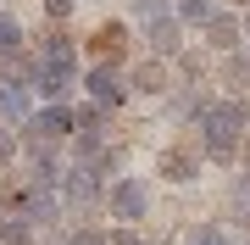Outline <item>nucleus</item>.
I'll return each mask as SVG.
<instances>
[{
    "instance_id": "obj_6",
    "label": "nucleus",
    "mask_w": 250,
    "mask_h": 245,
    "mask_svg": "<svg viewBox=\"0 0 250 245\" xmlns=\"http://www.w3.org/2000/svg\"><path fill=\"white\" fill-rule=\"evenodd\" d=\"M17 206H22L28 223H50V218H56V195L45 190V184H28V190L17 195Z\"/></svg>"
},
{
    "instance_id": "obj_4",
    "label": "nucleus",
    "mask_w": 250,
    "mask_h": 245,
    "mask_svg": "<svg viewBox=\"0 0 250 245\" xmlns=\"http://www.w3.org/2000/svg\"><path fill=\"white\" fill-rule=\"evenodd\" d=\"M106 200H111V218H123V223H134V218L150 212V190H145V178H117Z\"/></svg>"
},
{
    "instance_id": "obj_12",
    "label": "nucleus",
    "mask_w": 250,
    "mask_h": 245,
    "mask_svg": "<svg viewBox=\"0 0 250 245\" xmlns=\"http://www.w3.org/2000/svg\"><path fill=\"white\" fill-rule=\"evenodd\" d=\"M17 50H22V22L0 17V56H17Z\"/></svg>"
},
{
    "instance_id": "obj_19",
    "label": "nucleus",
    "mask_w": 250,
    "mask_h": 245,
    "mask_svg": "<svg viewBox=\"0 0 250 245\" xmlns=\"http://www.w3.org/2000/svg\"><path fill=\"white\" fill-rule=\"evenodd\" d=\"M111 245H145L139 234H128V228H123V234H111Z\"/></svg>"
},
{
    "instance_id": "obj_11",
    "label": "nucleus",
    "mask_w": 250,
    "mask_h": 245,
    "mask_svg": "<svg viewBox=\"0 0 250 245\" xmlns=\"http://www.w3.org/2000/svg\"><path fill=\"white\" fill-rule=\"evenodd\" d=\"M211 45L217 50H233V45H239V22H233V17H211Z\"/></svg>"
},
{
    "instance_id": "obj_15",
    "label": "nucleus",
    "mask_w": 250,
    "mask_h": 245,
    "mask_svg": "<svg viewBox=\"0 0 250 245\" xmlns=\"http://www.w3.org/2000/svg\"><path fill=\"white\" fill-rule=\"evenodd\" d=\"M139 89H150V95L167 89V84H161V67H145V73H139Z\"/></svg>"
},
{
    "instance_id": "obj_3",
    "label": "nucleus",
    "mask_w": 250,
    "mask_h": 245,
    "mask_svg": "<svg viewBox=\"0 0 250 245\" xmlns=\"http://www.w3.org/2000/svg\"><path fill=\"white\" fill-rule=\"evenodd\" d=\"M67 134H78V117H72L67 106H45L34 123H28V145L34 151H45L50 139H67Z\"/></svg>"
},
{
    "instance_id": "obj_21",
    "label": "nucleus",
    "mask_w": 250,
    "mask_h": 245,
    "mask_svg": "<svg viewBox=\"0 0 250 245\" xmlns=\"http://www.w3.org/2000/svg\"><path fill=\"white\" fill-rule=\"evenodd\" d=\"M245 34H250V17H245Z\"/></svg>"
},
{
    "instance_id": "obj_8",
    "label": "nucleus",
    "mask_w": 250,
    "mask_h": 245,
    "mask_svg": "<svg viewBox=\"0 0 250 245\" xmlns=\"http://www.w3.org/2000/svg\"><path fill=\"white\" fill-rule=\"evenodd\" d=\"M150 45L161 56H172V50H178V22H172V17H150Z\"/></svg>"
},
{
    "instance_id": "obj_14",
    "label": "nucleus",
    "mask_w": 250,
    "mask_h": 245,
    "mask_svg": "<svg viewBox=\"0 0 250 245\" xmlns=\"http://www.w3.org/2000/svg\"><path fill=\"white\" fill-rule=\"evenodd\" d=\"M178 17L184 22H211V0H178Z\"/></svg>"
},
{
    "instance_id": "obj_7",
    "label": "nucleus",
    "mask_w": 250,
    "mask_h": 245,
    "mask_svg": "<svg viewBox=\"0 0 250 245\" xmlns=\"http://www.w3.org/2000/svg\"><path fill=\"white\" fill-rule=\"evenodd\" d=\"M62 200H67V206H89V200H95V178H89V167L62 173Z\"/></svg>"
},
{
    "instance_id": "obj_10",
    "label": "nucleus",
    "mask_w": 250,
    "mask_h": 245,
    "mask_svg": "<svg viewBox=\"0 0 250 245\" xmlns=\"http://www.w3.org/2000/svg\"><path fill=\"white\" fill-rule=\"evenodd\" d=\"M161 173H167L172 184H184V178H195V162H189L184 151H167V156H161Z\"/></svg>"
},
{
    "instance_id": "obj_18",
    "label": "nucleus",
    "mask_w": 250,
    "mask_h": 245,
    "mask_svg": "<svg viewBox=\"0 0 250 245\" xmlns=\"http://www.w3.org/2000/svg\"><path fill=\"white\" fill-rule=\"evenodd\" d=\"M45 6H50V17H67V11H72V0H45Z\"/></svg>"
},
{
    "instance_id": "obj_2",
    "label": "nucleus",
    "mask_w": 250,
    "mask_h": 245,
    "mask_svg": "<svg viewBox=\"0 0 250 245\" xmlns=\"http://www.w3.org/2000/svg\"><path fill=\"white\" fill-rule=\"evenodd\" d=\"M72 73H78V50H72V39H50L45 50H39V73H34V89L39 95H62Z\"/></svg>"
},
{
    "instance_id": "obj_17",
    "label": "nucleus",
    "mask_w": 250,
    "mask_h": 245,
    "mask_svg": "<svg viewBox=\"0 0 250 245\" xmlns=\"http://www.w3.org/2000/svg\"><path fill=\"white\" fill-rule=\"evenodd\" d=\"M11 151H17V139H11V128H0V162H6Z\"/></svg>"
},
{
    "instance_id": "obj_20",
    "label": "nucleus",
    "mask_w": 250,
    "mask_h": 245,
    "mask_svg": "<svg viewBox=\"0 0 250 245\" xmlns=\"http://www.w3.org/2000/svg\"><path fill=\"white\" fill-rule=\"evenodd\" d=\"M67 245H100V234H72Z\"/></svg>"
},
{
    "instance_id": "obj_13",
    "label": "nucleus",
    "mask_w": 250,
    "mask_h": 245,
    "mask_svg": "<svg viewBox=\"0 0 250 245\" xmlns=\"http://www.w3.org/2000/svg\"><path fill=\"white\" fill-rule=\"evenodd\" d=\"M184 245H233L228 234H223V228H211V223H200V228H189V240Z\"/></svg>"
},
{
    "instance_id": "obj_16",
    "label": "nucleus",
    "mask_w": 250,
    "mask_h": 245,
    "mask_svg": "<svg viewBox=\"0 0 250 245\" xmlns=\"http://www.w3.org/2000/svg\"><path fill=\"white\" fill-rule=\"evenodd\" d=\"M6 240H11V245H34V240H28V228H22V223H6Z\"/></svg>"
},
{
    "instance_id": "obj_5",
    "label": "nucleus",
    "mask_w": 250,
    "mask_h": 245,
    "mask_svg": "<svg viewBox=\"0 0 250 245\" xmlns=\"http://www.w3.org/2000/svg\"><path fill=\"white\" fill-rule=\"evenodd\" d=\"M89 95H95V106H117L123 100V73H117L111 62H100V67H89Z\"/></svg>"
},
{
    "instance_id": "obj_1",
    "label": "nucleus",
    "mask_w": 250,
    "mask_h": 245,
    "mask_svg": "<svg viewBox=\"0 0 250 245\" xmlns=\"http://www.w3.org/2000/svg\"><path fill=\"white\" fill-rule=\"evenodd\" d=\"M245 128H250L245 100H211V106H200V139H206V156H217V162H228L239 151Z\"/></svg>"
},
{
    "instance_id": "obj_9",
    "label": "nucleus",
    "mask_w": 250,
    "mask_h": 245,
    "mask_svg": "<svg viewBox=\"0 0 250 245\" xmlns=\"http://www.w3.org/2000/svg\"><path fill=\"white\" fill-rule=\"evenodd\" d=\"M0 111H6V117H22L28 111V84H0Z\"/></svg>"
}]
</instances>
